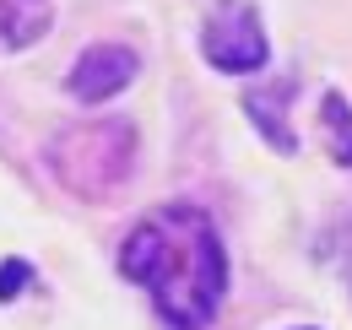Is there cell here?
<instances>
[{"mask_svg":"<svg viewBox=\"0 0 352 330\" xmlns=\"http://www.w3.org/2000/svg\"><path fill=\"white\" fill-rule=\"evenodd\" d=\"M120 271L152 292L157 314L174 330H206L228 292V254L217 228L201 206L184 201L135 222L120 249Z\"/></svg>","mask_w":352,"mask_h":330,"instance_id":"obj_1","label":"cell"},{"mask_svg":"<svg viewBox=\"0 0 352 330\" xmlns=\"http://www.w3.org/2000/svg\"><path fill=\"white\" fill-rule=\"evenodd\" d=\"M135 71H141L135 49H125V43H92L71 65V92L82 103H109L114 92H125L135 82Z\"/></svg>","mask_w":352,"mask_h":330,"instance_id":"obj_4","label":"cell"},{"mask_svg":"<svg viewBox=\"0 0 352 330\" xmlns=\"http://www.w3.org/2000/svg\"><path fill=\"white\" fill-rule=\"evenodd\" d=\"M320 114H325V135L336 141L331 157L352 168V109H347V98H342V92H325V109H320Z\"/></svg>","mask_w":352,"mask_h":330,"instance_id":"obj_7","label":"cell"},{"mask_svg":"<svg viewBox=\"0 0 352 330\" xmlns=\"http://www.w3.org/2000/svg\"><path fill=\"white\" fill-rule=\"evenodd\" d=\"M49 168H54V179H60L65 190L98 201V195H109V190H120V184L131 179V168H135V130L125 120L71 124V130L54 135Z\"/></svg>","mask_w":352,"mask_h":330,"instance_id":"obj_2","label":"cell"},{"mask_svg":"<svg viewBox=\"0 0 352 330\" xmlns=\"http://www.w3.org/2000/svg\"><path fill=\"white\" fill-rule=\"evenodd\" d=\"M293 330H314V325H293Z\"/></svg>","mask_w":352,"mask_h":330,"instance_id":"obj_9","label":"cell"},{"mask_svg":"<svg viewBox=\"0 0 352 330\" xmlns=\"http://www.w3.org/2000/svg\"><path fill=\"white\" fill-rule=\"evenodd\" d=\"M201 54L217 71L244 76V71H261L265 60H271V43H265L261 16L244 0H222L217 11H212V22H206V33H201Z\"/></svg>","mask_w":352,"mask_h":330,"instance_id":"obj_3","label":"cell"},{"mask_svg":"<svg viewBox=\"0 0 352 330\" xmlns=\"http://www.w3.org/2000/svg\"><path fill=\"white\" fill-rule=\"evenodd\" d=\"M28 282H33V265H28V260H6V265H0V303L22 298Z\"/></svg>","mask_w":352,"mask_h":330,"instance_id":"obj_8","label":"cell"},{"mask_svg":"<svg viewBox=\"0 0 352 330\" xmlns=\"http://www.w3.org/2000/svg\"><path fill=\"white\" fill-rule=\"evenodd\" d=\"M287 98H293V82H271V87H261V92H244V114L255 120V130H261L276 152H287V157H293L298 135H293V130L282 124V114H276V103H287Z\"/></svg>","mask_w":352,"mask_h":330,"instance_id":"obj_5","label":"cell"},{"mask_svg":"<svg viewBox=\"0 0 352 330\" xmlns=\"http://www.w3.org/2000/svg\"><path fill=\"white\" fill-rule=\"evenodd\" d=\"M49 11L38 0H0V49H22V43L44 38Z\"/></svg>","mask_w":352,"mask_h":330,"instance_id":"obj_6","label":"cell"}]
</instances>
